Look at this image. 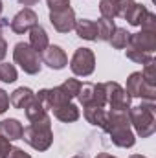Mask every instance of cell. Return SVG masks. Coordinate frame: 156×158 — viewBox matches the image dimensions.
Returning <instances> with one entry per match:
<instances>
[{"label":"cell","mask_w":156,"mask_h":158,"mask_svg":"<svg viewBox=\"0 0 156 158\" xmlns=\"http://www.w3.org/2000/svg\"><path fill=\"white\" fill-rule=\"evenodd\" d=\"M103 131L109 132L112 143L121 149H130L136 143V136L130 129V121L127 110H109Z\"/></svg>","instance_id":"6da1fadb"},{"label":"cell","mask_w":156,"mask_h":158,"mask_svg":"<svg viewBox=\"0 0 156 158\" xmlns=\"http://www.w3.org/2000/svg\"><path fill=\"white\" fill-rule=\"evenodd\" d=\"M156 107L154 101H143L127 110L129 121L140 138H149L156 132Z\"/></svg>","instance_id":"7a4b0ae2"},{"label":"cell","mask_w":156,"mask_h":158,"mask_svg":"<svg viewBox=\"0 0 156 158\" xmlns=\"http://www.w3.org/2000/svg\"><path fill=\"white\" fill-rule=\"evenodd\" d=\"M28 145H31L35 151H48L53 143V131H51V119L50 116H44L42 119L31 121L22 131V138Z\"/></svg>","instance_id":"3957f363"},{"label":"cell","mask_w":156,"mask_h":158,"mask_svg":"<svg viewBox=\"0 0 156 158\" xmlns=\"http://www.w3.org/2000/svg\"><path fill=\"white\" fill-rule=\"evenodd\" d=\"M13 61L24 70V74L35 76L39 74L42 68V61L40 55L28 44V42H17L13 48Z\"/></svg>","instance_id":"277c9868"},{"label":"cell","mask_w":156,"mask_h":158,"mask_svg":"<svg viewBox=\"0 0 156 158\" xmlns=\"http://www.w3.org/2000/svg\"><path fill=\"white\" fill-rule=\"evenodd\" d=\"M72 72L79 77H88L96 70V55L90 48H77L70 61Z\"/></svg>","instance_id":"5b68a950"},{"label":"cell","mask_w":156,"mask_h":158,"mask_svg":"<svg viewBox=\"0 0 156 158\" xmlns=\"http://www.w3.org/2000/svg\"><path fill=\"white\" fill-rule=\"evenodd\" d=\"M125 90L129 92L130 98H142L143 101H154L156 99V86H151L145 83L142 72H132L127 77Z\"/></svg>","instance_id":"8992f818"},{"label":"cell","mask_w":156,"mask_h":158,"mask_svg":"<svg viewBox=\"0 0 156 158\" xmlns=\"http://www.w3.org/2000/svg\"><path fill=\"white\" fill-rule=\"evenodd\" d=\"M105 90H107V105L110 107V110H129L130 109L132 98L119 83L116 81L105 83Z\"/></svg>","instance_id":"52a82bcc"},{"label":"cell","mask_w":156,"mask_h":158,"mask_svg":"<svg viewBox=\"0 0 156 158\" xmlns=\"http://www.w3.org/2000/svg\"><path fill=\"white\" fill-rule=\"evenodd\" d=\"M76 11L72 7H64L59 11H50V22L59 33H70L76 26Z\"/></svg>","instance_id":"ba28073f"},{"label":"cell","mask_w":156,"mask_h":158,"mask_svg":"<svg viewBox=\"0 0 156 158\" xmlns=\"http://www.w3.org/2000/svg\"><path fill=\"white\" fill-rule=\"evenodd\" d=\"M39 24V17H37V13L31 9V7H24V9H20L15 17H13V20H11V31L13 33H18V35H22V33H28L33 26H37Z\"/></svg>","instance_id":"9c48e42d"},{"label":"cell","mask_w":156,"mask_h":158,"mask_svg":"<svg viewBox=\"0 0 156 158\" xmlns=\"http://www.w3.org/2000/svg\"><path fill=\"white\" fill-rule=\"evenodd\" d=\"M40 61L44 64H48L51 70H63L68 64V57L64 53V50L57 44H50L42 53H40Z\"/></svg>","instance_id":"30bf717a"},{"label":"cell","mask_w":156,"mask_h":158,"mask_svg":"<svg viewBox=\"0 0 156 158\" xmlns=\"http://www.w3.org/2000/svg\"><path fill=\"white\" fill-rule=\"evenodd\" d=\"M35 98L42 103V107H44L46 110H53L55 107H59V105L70 101V99L61 92L59 86H53V88H42V90H39V94H35Z\"/></svg>","instance_id":"8fae6325"},{"label":"cell","mask_w":156,"mask_h":158,"mask_svg":"<svg viewBox=\"0 0 156 158\" xmlns=\"http://www.w3.org/2000/svg\"><path fill=\"white\" fill-rule=\"evenodd\" d=\"M129 46L147 52V53H154L156 50V31H138V33H130Z\"/></svg>","instance_id":"7c38bea8"},{"label":"cell","mask_w":156,"mask_h":158,"mask_svg":"<svg viewBox=\"0 0 156 158\" xmlns=\"http://www.w3.org/2000/svg\"><path fill=\"white\" fill-rule=\"evenodd\" d=\"M28 33H30V42H28V44H30V46H31V48L40 55V53L50 46V39H48L46 30H44L40 24H37V26H33Z\"/></svg>","instance_id":"4fadbf2b"},{"label":"cell","mask_w":156,"mask_h":158,"mask_svg":"<svg viewBox=\"0 0 156 158\" xmlns=\"http://www.w3.org/2000/svg\"><path fill=\"white\" fill-rule=\"evenodd\" d=\"M22 123L15 118H7V119H2L0 121V134L4 138H7L9 142H15V140H20L22 138Z\"/></svg>","instance_id":"5bb4252c"},{"label":"cell","mask_w":156,"mask_h":158,"mask_svg":"<svg viewBox=\"0 0 156 158\" xmlns=\"http://www.w3.org/2000/svg\"><path fill=\"white\" fill-rule=\"evenodd\" d=\"M33 99H35V92H33L31 88H28V86H20V88H17V90L9 96V103H11L15 109H18V110H24Z\"/></svg>","instance_id":"9a60e30c"},{"label":"cell","mask_w":156,"mask_h":158,"mask_svg":"<svg viewBox=\"0 0 156 158\" xmlns=\"http://www.w3.org/2000/svg\"><path fill=\"white\" fill-rule=\"evenodd\" d=\"M51 112H53V116L59 119V121H64V123L77 121L79 116H81V112H79L77 105H74L72 101H66V103H63V105L55 107Z\"/></svg>","instance_id":"2e32d148"},{"label":"cell","mask_w":156,"mask_h":158,"mask_svg":"<svg viewBox=\"0 0 156 158\" xmlns=\"http://www.w3.org/2000/svg\"><path fill=\"white\" fill-rule=\"evenodd\" d=\"M77 37L84 40H97V26L94 20H88V19H81L76 20V26H74Z\"/></svg>","instance_id":"e0dca14e"},{"label":"cell","mask_w":156,"mask_h":158,"mask_svg":"<svg viewBox=\"0 0 156 158\" xmlns=\"http://www.w3.org/2000/svg\"><path fill=\"white\" fill-rule=\"evenodd\" d=\"M83 114L84 119L90 123V125H96V127H101L105 125V119H107V110L103 107H83Z\"/></svg>","instance_id":"ac0fdd59"},{"label":"cell","mask_w":156,"mask_h":158,"mask_svg":"<svg viewBox=\"0 0 156 158\" xmlns=\"http://www.w3.org/2000/svg\"><path fill=\"white\" fill-rule=\"evenodd\" d=\"M24 112H26V118L30 119V123L31 121H37V119H42L44 116H48V110L42 107V103H40L37 98L24 109Z\"/></svg>","instance_id":"d6986e66"},{"label":"cell","mask_w":156,"mask_h":158,"mask_svg":"<svg viewBox=\"0 0 156 158\" xmlns=\"http://www.w3.org/2000/svg\"><path fill=\"white\" fill-rule=\"evenodd\" d=\"M96 26H97V40L109 42L110 35H112V33H114V30H116L114 20H109V19H103V17H101V19L96 22Z\"/></svg>","instance_id":"ffe728a7"},{"label":"cell","mask_w":156,"mask_h":158,"mask_svg":"<svg viewBox=\"0 0 156 158\" xmlns=\"http://www.w3.org/2000/svg\"><path fill=\"white\" fill-rule=\"evenodd\" d=\"M129 39H130V33H129L125 28H116L114 33L110 35L109 42L112 44V48H116V50H123V48L129 46Z\"/></svg>","instance_id":"44dd1931"},{"label":"cell","mask_w":156,"mask_h":158,"mask_svg":"<svg viewBox=\"0 0 156 158\" xmlns=\"http://www.w3.org/2000/svg\"><path fill=\"white\" fill-rule=\"evenodd\" d=\"M147 13H149V9L143 6V4H134V7L130 9V13L127 15V19L125 20H129V24L130 26H140L142 22H143V19L147 17Z\"/></svg>","instance_id":"7402d4cb"},{"label":"cell","mask_w":156,"mask_h":158,"mask_svg":"<svg viewBox=\"0 0 156 158\" xmlns=\"http://www.w3.org/2000/svg\"><path fill=\"white\" fill-rule=\"evenodd\" d=\"M125 55H127V59H130V61H134V63H138V64H147V63L154 61L153 53H147V52L136 50V48H132V46H127Z\"/></svg>","instance_id":"603a6c76"},{"label":"cell","mask_w":156,"mask_h":158,"mask_svg":"<svg viewBox=\"0 0 156 158\" xmlns=\"http://www.w3.org/2000/svg\"><path fill=\"white\" fill-rule=\"evenodd\" d=\"M81 81L79 79H76V77H70V79H66L63 85H59V88H61V92L72 101L74 98H77V94H79V90H81Z\"/></svg>","instance_id":"cb8c5ba5"},{"label":"cell","mask_w":156,"mask_h":158,"mask_svg":"<svg viewBox=\"0 0 156 158\" xmlns=\"http://www.w3.org/2000/svg\"><path fill=\"white\" fill-rule=\"evenodd\" d=\"M107 105V90H105V83H94V96H92V103L88 107H103Z\"/></svg>","instance_id":"d4e9b609"},{"label":"cell","mask_w":156,"mask_h":158,"mask_svg":"<svg viewBox=\"0 0 156 158\" xmlns=\"http://www.w3.org/2000/svg\"><path fill=\"white\" fill-rule=\"evenodd\" d=\"M18 77V74H17V68L13 66V64H9V63H0V81H4V83H15Z\"/></svg>","instance_id":"484cf974"},{"label":"cell","mask_w":156,"mask_h":158,"mask_svg":"<svg viewBox=\"0 0 156 158\" xmlns=\"http://www.w3.org/2000/svg\"><path fill=\"white\" fill-rule=\"evenodd\" d=\"M99 11L103 19L114 20L116 19V0H99Z\"/></svg>","instance_id":"4316f807"},{"label":"cell","mask_w":156,"mask_h":158,"mask_svg":"<svg viewBox=\"0 0 156 158\" xmlns=\"http://www.w3.org/2000/svg\"><path fill=\"white\" fill-rule=\"evenodd\" d=\"M142 76H143V79H145L147 85L156 86V63L154 61L143 64V72H142Z\"/></svg>","instance_id":"83f0119b"},{"label":"cell","mask_w":156,"mask_h":158,"mask_svg":"<svg viewBox=\"0 0 156 158\" xmlns=\"http://www.w3.org/2000/svg\"><path fill=\"white\" fill-rule=\"evenodd\" d=\"M143 31H156V15L154 13H147V17L143 19V22L140 24Z\"/></svg>","instance_id":"f1b7e54d"},{"label":"cell","mask_w":156,"mask_h":158,"mask_svg":"<svg viewBox=\"0 0 156 158\" xmlns=\"http://www.w3.org/2000/svg\"><path fill=\"white\" fill-rule=\"evenodd\" d=\"M50 11H59L64 7H70V0H46Z\"/></svg>","instance_id":"f546056e"},{"label":"cell","mask_w":156,"mask_h":158,"mask_svg":"<svg viewBox=\"0 0 156 158\" xmlns=\"http://www.w3.org/2000/svg\"><path fill=\"white\" fill-rule=\"evenodd\" d=\"M11 149H13L11 142L0 134V158H7V155H9V151H11Z\"/></svg>","instance_id":"4dcf8cb0"},{"label":"cell","mask_w":156,"mask_h":158,"mask_svg":"<svg viewBox=\"0 0 156 158\" xmlns=\"http://www.w3.org/2000/svg\"><path fill=\"white\" fill-rule=\"evenodd\" d=\"M9 109V96L4 88H0V116Z\"/></svg>","instance_id":"1f68e13d"},{"label":"cell","mask_w":156,"mask_h":158,"mask_svg":"<svg viewBox=\"0 0 156 158\" xmlns=\"http://www.w3.org/2000/svg\"><path fill=\"white\" fill-rule=\"evenodd\" d=\"M7 158H31L28 153H24L20 147H13L11 151H9V155H7Z\"/></svg>","instance_id":"d6a6232c"},{"label":"cell","mask_w":156,"mask_h":158,"mask_svg":"<svg viewBox=\"0 0 156 158\" xmlns=\"http://www.w3.org/2000/svg\"><path fill=\"white\" fill-rule=\"evenodd\" d=\"M6 53H7V42H6V39L0 35V61L6 57Z\"/></svg>","instance_id":"836d02e7"},{"label":"cell","mask_w":156,"mask_h":158,"mask_svg":"<svg viewBox=\"0 0 156 158\" xmlns=\"http://www.w3.org/2000/svg\"><path fill=\"white\" fill-rule=\"evenodd\" d=\"M7 26H9V20H7V19H0V35H2V31H4Z\"/></svg>","instance_id":"e575fe53"},{"label":"cell","mask_w":156,"mask_h":158,"mask_svg":"<svg viewBox=\"0 0 156 158\" xmlns=\"http://www.w3.org/2000/svg\"><path fill=\"white\" fill-rule=\"evenodd\" d=\"M39 0H18V4H22V6H35Z\"/></svg>","instance_id":"d590c367"},{"label":"cell","mask_w":156,"mask_h":158,"mask_svg":"<svg viewBox=\"0 0 156 158\" xmlns=\"http://www.w3.org/2000/svg\"><path fill=\"white\" fill-rule=\"evenodd\" d=\"M96 158H116V156H112V155H109V153H99Z\"/></svg>","instance_id":"8d00e7d4"},{"label":"cell","mask_w":156,"mask_h":158,"mask_svg":"<svg viewBox=\"0 0 156 158\" xmlns=\"http://www.w3.org/2000/svg\"><path fill=\"white\" fill-rule=\"evenodd\" d=\"M129 158H147V156H143V155H130Z\"/></svg>","instance_id":"74e56055"},{"label":"cell","mask_w":156,"mask_h":158,"mask_svg":"<svg viewBox=\"0 0 156 158\" xmlns=\"http://www.w3.org/2000/svg\"><path fill=\"white\" fill-rule=\"evenodd\" d=\"M2 9H4V4H2V0H0V15H2Z\"/></svg>","instance_id":"f35d334b"},{"label":"cell","mask_w":156,"mask_h":158,"mask_svg":"<svg viewBox=\"0 0 156 158\" xmlns=\"http://www.w3.org/2000/svg\"><path fill=\"white\" fill-rule=\"evenodd\" d=\"M74 158H84V156H74Z\"/></svg>","instance_id":"ab89813d"}]
</instances>
